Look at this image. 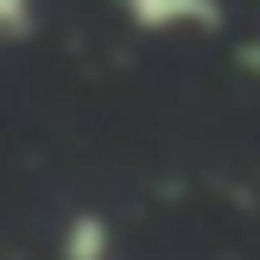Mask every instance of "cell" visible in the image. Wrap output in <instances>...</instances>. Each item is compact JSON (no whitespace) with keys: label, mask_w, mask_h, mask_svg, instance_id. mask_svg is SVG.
Segmentation results:
<instances>
[{"label":"cell","mask_w":260,"mask_h":260,"mask_svg":"<svg viewBox=\"0 0 260 260\" xmlns=\"http://www.w3.org/2000/svg\"><path fill=\"white\" fill-rule=\"evenodd\" d=\"M121 19L146 38H178V32H222V0H114Z\"/></svg>","instance_id":"cell-1"},{"label":"cell","mask_w":260,"mask_h":260,"mask_svg":"<svg viewBox=\"0 0 260 260\" xmlns=\"http://www.w3.org/2000/svg\"><path fill=\"white\" fill-rule=\"evenodd\" d=\"M114 254V229L102 210H76L57 235V260H108Z\"/></svg>","instance_id":"cell-2"},{"label":"cell","mask_w":260,"mask_h":260,"mask_svg":"<svg viewBox=\"0 0 260 260\" xmlns=\"http://www.w3.org/2000/svg\"><path fill=\"white\" fill-rule=\"evenodd\" d=\"M38 25V0H0V45H19Z\"/></svg>","instance_id":"cell-3"},{"label":"cell","mask_w":260,"mask_h":260,"mask_svg":"<svg viewBox=\"0 0 260 260\" xmlns=\"http://www.w3.org/2000/svg\"><path fill=\"white\" fill-rule=\"evenodd\" d=\"M241 63H248V70L260 76V38H248V45H241Z\"/></svg>","instance_id":"cell-4"}]
</instances>
